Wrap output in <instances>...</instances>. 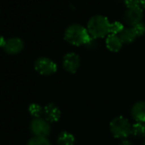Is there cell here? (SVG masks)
Masks as SVG:
<instances>
[{"instance_id":"cell-4","label":"cell","mask_w":145,"mask_h":145,"mask_svg":"<svg viewBox=\"0 0 145 145\" xmlns=\"http://www.w3.org/2000/svg\"><path fill=\"white\" fill-rule=\"evenodd\" d=\"M34 68L39 74L49 76L54 74L57 71V65L51 59L42 56L35 61Z\"/></svg>"},{"instance_id":"cell-9","label":"cell","mask_w":145,"mask_h":145,"mask_svg":"<svg viewBox=\"0 0 145 145\" xmlns=\"http://www.w3.org/2000/svg\"><path fill=\"white\" fill-rule=\"evenodd\" d=\"M44 115L48 122L55 123L61 118V110L57 105L54 103H50L44 108Z\"/></svg>"},{"instance_id":"cell-17","label":"cell","mask_w":145,"mask_h":145,"mask_svg":"<svg viewBox=\"0 0 145 145\" xmlns=\"http://www.w3.org/2000/svg\"><path fill=\"white\" fill-rule=\"evenodd\" d=\"M124 26L121 22H114L113 23H110V27H109V33L110 34H120L122 30L124 29Z\"/></svg>"},{"instance_id":"cell-20","label":"cell","mask_w":145,"mask_h":145,"mask_svg":"<svg viewBox=\"0 0 145 145\" xmlns=\"http://www.w3.org/2000/svg\"><path fill=\"white\" fill-rule=\"evenodd\" d=\"M119 145H131V142H130L129 140L127 139H123L120 143Z\"/></svg>"},{"instance_id":"cell-10","label":"cell","mask_w":145,"mask_h":145,"mask_svg":"<svg viewBox=\"0 0 145 145\" xmlns=\"http://www.w3.org/2000/svg\"><path fill=\"white\" fill-rule=\"evenodd\" d=\"M131 114L136 122L145 123V102L139 101L135 103L131 107Z\"/></svg>"},{"instance_id":"cell-3","label":"cell","mask_w":145,"mask_h":145,"mask_svg":"<svg viewBox=\"0 0 145 145\" xmlns=\"http://www.w3.org/2000/svg\"><path fill=\"white\" fill-rule=\"evenodd\" d=\"M110 131L116 138L125 139L131 134V125L129 120L123 116H117L114 118L110 124Z\"/></svg>"},{"instance_id":"cell-2","label":"cell","mask_w":145,"mask_h":145,"mask_svg":"<svg viewBox=\"0 0 145 145\" xmlns=\"http://www.w3.org/2000/svg\"><path fill=\"white\" fill-rule=\"evenodd\" d=\"M110 23L106 16L97 15L92 16L87 24V31L92 39L103 38L109 33Z\"/></svg>"},{"instance_id":"cell-15","label":"cell","mask_w":145,"mask_h":145,"mask_svg":"<svg viewBox=\"0 0 145 145\" xmlns=\"http://www.w3.org/2000/svg\"><path fill=\"white\" fill-rule=\"evenodd\" d=\"M28 111L30 114L34 118H41L44 114V108L37 103H32L28 107Z\"/></svg>"},{"instance_id":"cell-7","label":"cell","mask_w":145,"mask_h":145,"mask_svg":"<svg viewBox=\"0 0 145 145\" xmlns=\"http://www.w3.org/2000/svg\"><path fill=\"white\" fill-rule=\"evenodd\" d=\"M143 16L142 10L140 7L137 8H131L128 9L123 16V19L125 22L131 27H134L135 25L141 22Z\"/></svg>"},{"instance_id":"cell-14","label":"cell","mask_w":145,"mask_h":145,"mask_svg":"<svg viewBox=\"0 0 145 145\" xmlns=\"http://www.w3.org/2000/svg\"><path fill=\"white\" fill-rule=\"evenodd\" d=\"M131 134L136 137H145V124L136 122L131 125Z\"/></svg>"},{"instance_id":"cell-11","label":"cell","mask_w":145,"mask_h":145,"mask_svg":"<svg viewBox=\"0 0 145 145\" xmlns=\"http://www.w3.org/2000/svg\"><path fill=\"white\" fill-rule=\"evenodd\" d=\"M122 41L120 37L115 34H108L106 39V46L112 52H118L122 47Z\"/></svg>"},{"instance_id":"cell-21","label":"cell","mask_w":145,"mask_h":145,"mask_svg":"<svg viewBox=\"0 0 145 145\" xmlns=\"http://www.w3.org/2000/svg\"><path fill=\"white\" fill-rule=\"evenodd\" d=\"M5 43H6V40L5 39V38L0 36V48H4L5 45Z\"/></svg>"},{"instance_id":"cell-19","label":"cell","mask_w":145,"mask_h":145,"mask_svg":"<svg viewBox=\"0 0 145 145\" xmlns=\"http://www.w3.org/2000/svg\"><path fill=\"white\" fill-rule=\"evenodd\" d=\"M124 2L128 9L140 7V0H124Z\"/></svg>"},{"instance_id":"cell-12","label":"cell","mask_w":145,"mask_h":145,"mask_svg":"<svg viewBox=\"0 0 145 145\" xmlns=\"http://www.w3.org/2000/svg\"><path fill=\"white\" fill-rule=\"evenodd\" d=\"M56 141L58 145H74L75 143V138L74 135L65 131L59 133Z\"/></svg>"},{"instance_id":"cell-22","label":"cell","mask_w":145,"mask_h":145,"mask_svg":"<svg viewBox=\"0 0 145 145\" xmlns=\"http://www.w3.org/2000/svg\"><path fill=\"white\" fill-rule=\"evenodd\" d=\"M140 5L145 9V0H140Z\"/></svg>"},{"instance_id":"cell-13","label":"cell","mask_w":145,"mask_h":145,"mask_svg":"<svg viewBox=\"0 0 145 145\" xmlns=\"http://www.w3.org/2000/svg\"><path fill=\"white\" fill-rule=\"evenodd\" d=\"M119 37L123 44H131L137 39V35L132 27L124 28L119 34Z\"/></svg>"},{"instance_id":"cell-8","label":"cell","mask_w":145,"mask_h":145,"mask_svg":"<svg viewBox=\"0 0 145 145\" xmlns=\"http://www.w3.org/2000/svg\"><path fill=\"white\" fill-rule=\"evenodd\" d=\"M24 49V42L20 38H12L6 40L4 50L7 54L16 55Z\"/></svg>"},{"instance_id":"cell-18","label":"cell","mask_w":145,"mask_h":145,"mask_svg":"<svg viewBox=\"0 0 145 145\" xmlns=\"http://www.w3.org/2000/svg\"><path fill=\"white\" fill-rule=\"evenodd\" d=\"M137 37H141L145 33V24L142 22H140L137 25H135L134 27H132Z\"/></svg>"},{"instance_id":"cell-23","label":"cell","mask_w":145,"mask_h":145,"mask_svg":"<svg viewBox=\"0 0 145 145\" xmlns=\"http://www.w3.org/2000/svg\"><path fill=\"white\" fill-rule=\"evenodd\" d=\"M142 145H145V137L143 139V142H142Z\"/></svg>"},{"instance_id":"cell-5","label":"cell","mask_w":145,"mask_h":145,"mask_svg":"<svg viewBox=\"0 0 145 145\" xmlns=\"http://www.w3.org/2000/svg\"><path fill=\"white\" fill-rule=\"evenodd\" d=\"M30 129L34 137H47L50 133L51 126L50 122H48L45 119L34 118L31 121Z\"/></svg>"},{"instance_id":"cell-16","label":"cell","mask_w":145,"mask_h":145,"mask_svg":"<svg viewBox=\"0 0 145 145\" xmlns=\"http://www.w3.org/2000/svg\"><path fill=\"white\" fill-rule=\"evenodd\" d=\"M27 145H51V144L50 142L46 137H33L28 141Z\"/></svg>"},{"instance_id":"cell-1","label":"cell","mask_w":145,"mask_h":145,"mask_svg":"<svg viewBox=\"0 0 145 145\" xmlns=\"http://www.w3.org/2000/svg\"><path fill=\"white\" fill-rule=\"evenodd\" d=\"M64 39L70 44L80 46L88 44L92 38L86 28L80 24H72L67 27L64 33Z\"/></svg>"},{"instance_id":"cell-6","label":"cell","mask_w":145,"mask_h":145,"mask_svg":"<svg viewBox=\"0 0 145 145\" xmlns=\"http://www.w3.org/2000/svg\"><path fill=\"white\" fill-rule=\"evenodd\" d=\"M62 67L70 74H75L80 67V57L74 52L67 53L62 59Z\"/></svg>"}]
</instances>
